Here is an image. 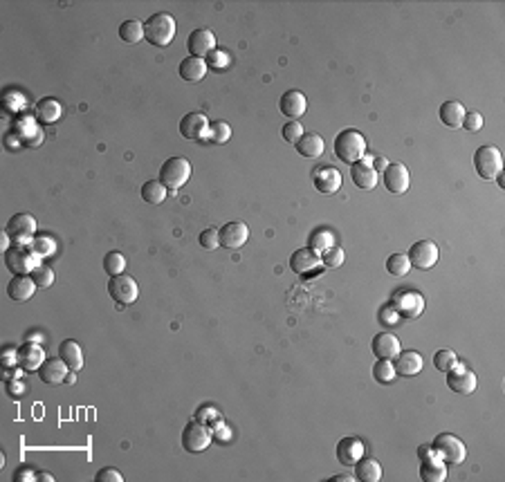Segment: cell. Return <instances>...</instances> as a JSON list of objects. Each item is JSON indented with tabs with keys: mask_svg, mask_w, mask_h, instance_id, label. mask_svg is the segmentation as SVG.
<instances>
[{
	"mask_svg": "<svg viewBox=\"0 0 505 482\" xmlns=\"http://www.w3.org/2000/svg\"><path fill=\"white\" fill-rule=\"evenodd\" d=\"M335 155L342 162L350 164V166H353L355 162H359V160H364V155H366L364 135L359 130H353V128L342 130L335 137Z\"/></svg>",
	"mask_w": 505,
	"mask_h": 482,
	"instance_id": "cell-1",
	"label": "cell"
},
{
	"mask_svg": "<svg viewBox=\"0 0 505 482\" xmlns=\"http://www.w3.org/2000/svg\"><path fill=\"white\" fill-rule=\"evenodd\" d=\"M144 36L151 45L167 47L175 38V18L171 14H153L146 23H144Z\"/></svg>",
	"mask_w": 505,
	"mask_h": 482,
	"instance_id": "cell-2",
	"label": "cell"
},
{
	"mask_svg": "<svg viewBox=\"0 0 505 482\" xmlns=\"http://www.w3.org/2000/svg\"><path fill=\"white\" fill-rule=\"evenodd\" d=\"M40 256L34 251L32 245H12L5 251V265L9 271H14L16 276L20 274H32V271L40 265Z\"/></svg>",
	"mask_w": 505,
	"mask_h": 482,
	"instance_id": "cell-3",
	"label": "cell"
},
{
	"mask_svg": "<svg viewBox=\"0 0 505 482\" xmlns=\"http://www.w3.org/2000/svg\"><path fill=\"white\" fill-rule=\"evenodd\" d=\"M191 177V164L184 157H169L160 169V182L167 188H182Z\"/></svg>",
	"mask_w": 505,
	"mask_h": 482,
	"instance_id": "cell-4",
	"label": "cell"
},
{
	"mask_svg": "<svg viewBox=\"0 0 505 482\" xmlns=\"http://www.w3.org/2000/svg\"><path fill=\"white\" fill-rule=\"evenodd\" d=\"M474 169L483 180H494L499 173H503V155L497 146H481L474 153Z\"/></svg>",
	"mask_w": 505,
	"mask_h": 482,
	"instance_id": "cell-5",
	"label": "cell"
},
{
	"mask_svg": "<svg viewBox=\"0 0 505 482\" xmlns=\"http://www.w3.org/2000/svg\"><path fill=\"white\" fill-rule=\"evenodd\" d=\"M431 446H434V453L447 465H460L467 458V446L462 444L460 437L451 433H440Z\"/></svg>",
	"mask_w": 505,
	"mask_h": 482,
	"instance_id": "cell-6",
	"label": "cell"
},
{
	"mask_svg": "<svg viewBox=\"0 0 505 482\" xmlns=\"http://www.w3.org/2000/svg\"><path fill=\"white\" fill-rule=\"evenodd\" d=\"M108 294L110 299L117 303V306H130V303H135L137 296H140V287L135 278H130L126 274H119V276H110L108 280Z\"/></svg>",
	"mask_w": 505,
	"mask_h": 482,
	"instance_id": "cell-7",
	"label": "cell"
},
{
	"mask_svg": "<svg viewBox=\"0 0 505 482\" xmlns=\"http://www.w3.org/2000/svg\"><path fill=\"white\" fill-rule=\"evenodd\" d=\"M36 234V220L29 213H16L7 223L5 236H9L16 245H32V236Z\"/></svg>",
	"mask_w": 505,
	"mask_h": 482,
	"instance_id": "cell-8",
	"label": "cell"
},
{
	"mask_svg": "<svg viewBox=\"0 0 505 482\" xmlns=\"http://www.w3.org/2000/svg\"><path fill=\"white\" fill-rule=\"evenodd\" d=\"M393 310L400 314L402 319H418L422 312H425V299H422L420 292L414 289H402L398 294H393Z\"/></svg>",
	"mask_w": 505,
	"mask_h": 482,
	"instance_id": "cell-9",
	"label": "cell"
},
{
	"mask_svg": "<svg viewBox=\"0 0 505 482\" xmlns=\"http://www.w3.org/2000/svg\"><path fill=\"white\" fill-rule=\"evenodd\" d=\"M209 444H211V431L200 420L189 422L182 428V446L187 449L189 453H200Z\"/></svg>",
	"mask_w": 505,
	"mask_h": 482,
	"instance_id": "cell-10",
	"label": "cell"
},
{
	"mask_svg": "<svg viewBox=\"0 0 505 482\" xmlns=\"http://www.w3.org/2000/svg\"><path fill=\"white\" fill-rule=\"evenodd\" d=\"M447 386L458 395H472L476 391V372L467 366L456 363L447 370Z\"/></svg>",
	"mask_w": 505,
	"mask_h": 482,
	"instance_id": "cell-11",
	"label": "cell"
},
{
	"mask_svg": "<svg viewBox=\"0 0 505 482\" xmlns=\"http://www.w3.org/2000/svg\"><path fill=\"white\" fill-rule=\"evenodd\" d=\"M409 263L418 269H431L438 263V245L431 240H420L409 249Z\"/></svg>",
	"mask_w": 505,
	"mask_h": 482,
	"instance_id": "cell-12",
	"label": "cell"
},
{
	"mask_svg": "<svg viewBox=\"0 0 505 482\" xmlns=\"http://www.w3.org/2000/svg\"><path fill=\"white\" fill-rule=\"evenodd\" d=\"M319 267H322V256H319L312 247H301L290 256V269L299 276L312 274Z\"/></svg>",
	"mask_w": 505,
	"mask_h": 482,
	"instance_id": "cell-13",
	"label": "cell"
},
{
	"mask_svg": "<svg viewBox=\"0 0 505 482\" xmlns=\"http://www.w3.org/2000/svg\"><path fill=\"white\" fill-rule=\"evenodd\" d=\"M216 34L207 27H200V29H193L189 38H187V47L191 52V57H198V59H204L209 57L211 52L216 50Z\"/></svg>",
	"mask_w": 505,
	"mask_h": 482,
	"instance_id": "cell-14",
	"label": "cell"
},
{
	"mask_svg": "<svg viewBox=\"0 0 505 482\" xmlns=\"http://www.w3.org/2000/svg\"><path fill=\"white\" fill-rule=\"evenodd\" d=\"M312 184L319 193H335L342 188V173H339L335 166H317L312 171Z\"/></svg>",
	"mask_w": 505,
	"mask_h": 482,
	"instance_id": "cell-15",
	"label": "cell"
},
{
	"mask_svg": "<svg viewBox=\"0 0 505 482\" xmlns=\"http://www.w3.org/2000/svg\"><path fill=\"white\" fill-rule=\"evenodd\" d=\"M409 184H411V175L405 164L395 162V164H389L384 169V186L391 193H395V195L407 193Z\"/></svg>",
	"mask_w": 505,
	"mask_h": 482,
	"instance_id": "cell-16",
	"label": "cell"
},
{
	"mask_svg": "<svg viewBox=\"0 0 505 482\" xmlns=\"http://www.w3.org/2000/svg\"><path fill=\"white\" fill-rule=\"evenodd\" d=\"M247 238H250V229H247L245 223L241 220H234V223H227L220 229V245L227 249H241Z\"/></svg>",
	"mask_w": 505,
	"mask_h": 482,
	"instance_id": "cell-17",
	"label": "cell"
},
{
	"mask_svg": "<svg viewBox=\"0 0 505 482\" xmlns=\"http://www.w3.org/2000/svg\"><path fill=\"white\" fill-rule=\"evenodd\" d=\"M43 363H45V350L40 348L38 343L27 341L25 345L18 348V366L25 372H36Z\"/></svg>",
	"mask_w": 505,
	"mask_h": 482,
	"instance_id": "cell-18",
	"label": "cell"
},
{
	"mask_svg": "<svg viewBox=\"0 0 505 482\" xmlns=\"http://www.w3.org/2000/svg\"><path fill=\"white\" fill-rule=\"evenodd\" d=\"M350 177H353V182L357 188H364V191H370V188L377 186V180H379V173L370 166V157H364V160H359L353 164V169H350Z\"/></svg>",
	"mask_w": 505,
	"mask_h": 482,
	"instance_id": "cell-19",
	"label": "cell"
},
{
	"mask_svg": "<svg viewBox=\"0 0 505 482\" xmlns=\"http://www.w3.org/2000/svg\"><path fill=\"white\" fill-rule=\"evenodd\" d=\"M279 108L281 112L285 114V117H290L292 121H296L299 117H303L306 110H308V99H306V94L303 92H299V90H287L281 101H279Z\"/></svg>",
	"mask_w": 505,
	"mask_h": 482,
	"instance_id": "cell-20",
	"label": "cell"
},
{
	"mask_svg": "<svg viewBox=\"0 0 505 482\" xmlns=\"http://www.w3.org/2000/svg\"><path fill=\"white\" fill-rule=\"evenodd\" d=\"M14 128L20 133V135H16V137L23 142L25 146H29V149H34V146L43 144V130L38 128V119L36 117H20L14 123Z\"/></svg>",
	"mask_w": 505,
	"mask_h": 482,
	"instance_id": "cell-21",
	"label": "cell"
},
{
	"mask_svg": "<svg viewBox=\"0 0 505 482\" xmlns=\"http://www.w3.org/2000/svg\"><path fill=\"white\" fill-rule=\"evenodd\" d=\"M364 458V444L357 437H344L337 444V460L344 467H355L359 460Z\"/></svg>",
	"mask_w": 505,
	"mask_h": 482,
	"instance_id": "cell-22",
	"label": "cell"
},
{
	"mask_svg": "<svg viewBox=\"0 0 505 482\" xmlns=\"http://www.w3.org/2000/svg\"><path fill=\"white\" fill-rule=\"evenodd\" d=\"M209 121L202 112H189L180 121V135L184 140H202L207 135Z\"/></svg>",
	"mask_w": 505,
	"mask_h": 482,
	"instance_id": "cell-23",
	"label": "cell"
},
{
	"mask_svg": "<svg viewBox=\"0 0 505 482\" xmlns=\"http://www.w3.org/2000/svg\"><path fill=\"white\" fill-rule=\"evenodd\" d=\"M70 368H68V363L63 359H45V363L38 368V377H40V382L47 384V386H59L61 382H66V377H68Z\"/></svg>",
	"mask_w": 505,
	"mask_h": 482,
	"instance_id": "cell-24",
	"label": "cell"
},
{
	"mask_svg": "<svg viewBox=\"0 0 505 482\" xmlns=\"http://www.w3.org/2000/svg\"><path fill=\"white\" fill-rule=\"evenodd\" d=\"M420 478L422 482H442L447 478V462H442L436 453H429L420 460Z\"/></svg>",
	"mask_w": 505,
	"mask_h": 482,
	"instance_id": "cell-25",
	"label": "cell"
},
{
	"mask_svg": "<svg viewBox=\"0 0 505 482\" xmlns=\"http://www.w3.org/2000/svg\"><path fill=\"white\" fill-rule=\"evenodd\" d=\"M36 283L32 276H27V274H20V276H14L12 280H9V285H7V296L12 299V301H18V303H23V301H29L34 296V292H36Z\"/></svg>",
	"mask_w": 505,
	"mask_h": 482,
	"instance_id": "cell-26",
	"label": "cell"
},
{
	"mask_svg": "<svg viewBox=\"0 0 505 482\" xmlns=\"http://www.w3.org/2000/svg\"><path fill=\"white\" fill-rule=\"evenodd\" d=\"M395 372L402 375V377H416L422 366H425V359H422V354L416 352V350H400V354L395 357Z\"/></svg>",
	"mask_w": 505,
	"mask_h": 482,
	"instance_id": "cell-27",
	"label": "cell"
},
{
	"mask_svg": "<svg viewBox=\"0 0 505 482\" xmlns=\"http://www.w3.org/2000/svg\"><path fill=\"white\" fill-rule=\"evenodd\" d=\"M370 348H373V354L377 359H395L402 350L398 337L391 332H379L373 339V345H370Z\"/></svg>",
	"mask_w": 505,
	"mask_h": 482,
	"instance_id": "cell-28",
	"label": "cell"
},
{
	"mask_svg": "<svg viewBox=\"0 0 505 482\" xmlns=\"http://www.w3.org/2000/svg\"><path fill=\"white\" fill-rule=\"evenodd\" d=\"M207 70H209L207 61H204V59H198V57H187V59H182L180 68H178L180 77H182L184 81H191V83L202 81L204 75H207Z\"/></svg>",
	"mask_w": 505,
	"mask_h": 482,
	"instance_id": "cell-29",
	"label": "cell"
},
{
	"mask_svg": "<svg viewBox=\"0 0 505 482\" xmlns=\"http://www.w3.org/2000/svg\"><path fill=\"white\" fill-rule=\"evenodd\" d=\"M61 114H63V106L54 99V97H45L36 103L34 108V117L40 121V123H56L61 119Z\"/></svg>",
	"mask_w": 505,
	"mask_h": 482,
	"instance_id": "cell-30",
	"label": "cell"
},
{
	"mask_svg": "<svg viewBox=\"0 0 505 482\" xmlns=\"http://www.w3.org/2000/svg\"><path fill=\"white\" fill-rule=\"evenodd\" d=\"M59 357L68 363L70 370H81L84 368V350L75 339H66L63 343L59 345Z\"/></svg>",
	"mask_w": 505,
	"mask_h": 482,
	"instance_id": "cell-31",
	"label": "cell"
},
{
	"mask_svg": "<svg viewBox=\"0 0 505 482\" xmlns=\"http://www.w3.org/2000/svg\"><path fill=\"white\" fill-rule=\"evenodd\" d=\"M294 146H296V153L301 157H319L326 151V142L322 135H317V133H308V135L303 133V137Z\"/></svg>",
	"mask_w": 505,
	"mask_h": 482,
	"instance_id": "cell-32",
	"label": "cell"
},
{
	"mask_svg": "<svg viewBox=\"0 0 505 482\" xmlns=\"http://www.w3.org/2000/svg\"><path fill=\"white\" fill-rule=\"evenodd\" d=\"M465 108H462V103L460 101H445L440 106V121L449 126V128H460L462 126V119H465Z\"/></svg>",
	"mask_w": 505,
	"mask_h": 482,
	"instance_id": "cell-33",
	"label": "cell"
},
{
	"mask_svg": "<svg viewBox=\"0 0 505 482\" xmlns=\"http://www.w3.org/2000/svg\"><path fill=\"white\" fill-rule=\"evenodd\" d=\"M355 478L362 482H379L382 480V467L375 458H362L355 465Z\"/></svg>",
	"mask_w": 505,
	"mask_h": 482,
	"instance_id": "cell-34",
	"label": "cell"
},
{
	"mask_svg": "<svg viewBox=\"0 0 505 482\" xmlns=\"http://www.w3.org/2000/svg\"><path fill=\"white\" fill-rule=\"evenodd\" d=\"M119 38L128 45L142 43V40L146 38L144 36V23H140V20H123L119 27Z\"/></svg>",
	"mask_w": 505,
	"mask_h": 482,
	"instance_id": "cell-35",
	"label": "cell"
},
{
	"mask_svg": "<svg viewBox=\"0 0 505 482\" xmlns=\"http://www.w3.org/2000/svg\"><path fill=\"white\" fill-rule=\"evenodd\" d=\"M167 191H169V188L164 186L160 180H149L146 184L142 186V197H144V202L158 206V204H162L164 200H167Z\"/></svg>",
	"mask_w": 505,
	"mask_h": 482,
	"instance_id": "cell-36",
	"label": "cell"
},
{
	"mask_svg": "<svg viewBox=\"0 0 505 482\" xmlns=\"http://www.w3.org/2000/svg\"><path fill=\"white\" fill-rule=\"evenodd\" d=\"M395 366L391 359H377L373 366V379L379 384H391L395 379Z\"/></svg>",
	"mask_w": 505,
	"mask_h": 482,
	"instance_id": "cell-37",
	"label": "cell"
},
{
	"mask_svg": "<svg viewBox=\"0 0 505 482\" xmlns=\"http://www.w3.org/2000/svg\"><path fill=\"white\" fill-rule=\"evenodd\" d=\"M409 269H411V263H409V256L407 254H393V256H389L386 260V271L391 276H407L409 274Z\"/></svg>",
	"mask_w": 505,
	"mask_h": 482,
	"instance_id": "cell-38",
	"label": "cell"
},
{
	"mask_svg": "<svg viewBox=\"0 0 505 482\" xmlns=\"http://www.w3.org/2000/svg\"><path fill=\"white\" fill-rule=\"evenodd\" d=\"M232 137V128L227 121H216L207 128V142L211 144H227Z\"/></svg>",
	"mask_w": 505,
	"mask_h": 482,
	"instance_id": "cell-39",
	"label": "cell"
},
{
	"mask_svg": "<svg viewBox=\"0 0 505 482\" xmlns=\"http://www.w3.org/2000/svg\"><path fill=\"white\" fill-rule=\"evenodd\" d=\"M335 245V236L328 232V229H315V232L310 234V247L317 251V254H322V251H326L328 247H333Z\"/></svg>",
	"mask_w": 505,
	"mask_h": 482,
	"instance_id": "cell-40",
	"label": "cell"
},
{
	"mask_svg": "<svg viewBox=\"0 0 505 482\" xmlns=\"http://www.w3.org/2000/svg\"><path fill=\"white\" fill-rule=\"evenodd\" d=\"M104 269L108 276H119L123 274V269H126V258L119 251H108L106 258H104Z\"/></svg>",
	"mask_w": 505,
	"mask_h": 482,
	"instance_id": "cell-41",
	"label": "cell"
},
{
	"mask_svg": "<svg viewBox=\"0 0 505 482\" xmlns=\"http://www.w3.org/2000/svg\"><path fill=\"white\" fill-rule=\"evenodd\" d=\"M322 265L324 267H331V269H335V267H339V265H344V260H346V254H344V249L342 247H337V245H333V247H328L326 251H322Z\"/></svg>",
	"mask_w": 505,
	"mask_h": 482,
	"instance_id": "cell-42",
	"label": "cell"
},
{
	"mask_svg": "<svg viewBox=\"0 0 505 482\" xmlns=\"http://www.w3.org/2000/svg\"><path fill=\"white\" fill-rule=\"evenodd\" d=\"M456 363H458V357H456V352H453V350H438L434 354V368H438L440 372H447Z\"/></svg>",
	"mask_w": 505,
	"mask_h": 482,
	"instance_id": "cell-43",
	"label": "cell"
},
{
	"mask_svg": "<svg viewBox=\"0 0 505 482\" xmlns=\"http://www.w3.org/2000/svg\"><path fill=\"white\" fill-rule=\"evenodd\" d=\"M29 276L34 278V283H36L38 287H50V285H52V283H54V278H56V276H54V269H52V267H47V265H43V263H40Z\"/></svg>",
	"mask_w": 505,
	"mask_h": 482,
	"instance_id": "cell-44",
	"label": "cell"
},
{
	"mask_svg": "<svg viewBox=\"0 0 505 482\" xmlns=\"http://www.w3.org/2000/svg\"><path fill=\"white\" fill-rule=\"evenodd\" d=\"M198 240H200V247H202V249L213 251V249L220 247V232H218V229H204Z\"/></svg>",
	"mask_w": 505,
	"mask_h": 482,
	"instance_id": "cell-45",
	"label": "cell"
},
{
	"mask_svg": "<svg viewBox=\"0 0 505 482\" xmlns=\"http://www.w3.org/2000/svg\"><path fill=\"white\" fill-rule=\"evenodd\" d=\"M32 247H34V251L40 256V258H47V256H52L54 251H56V243L52 238H47V236H40V238H36L34 243H32Z\"/></svg>",
	"mask_w": 505,
	"mask_h": 482,
	"instance_id": "cell-46",
	"label": "cell"
},
{
	"mask_svg": "<svg viewBox=\"0 0 505 482\" xmlns=\"http://www.w3.org/2000/svg\"><path fill=\"white\" fill-rule=\"evenodd\" d=\"M283 140L287 142V144H296L299 140L303 137V126L299 123V121H287L285 126H283Z\"/></svg>",
	"mask_w": 505,
	"mask_h": 482,
	"instance_id": "cell-47",
	"label": "cell"
},
{
	"mask_svg": "<svg viewBox=\"0 0 505 482\" xmlns=\"http://www.w3.org/2000/svg\"><path fill=\"white\" fill-rule=\"evenodd\" d=\"M462 128L469 130V133H478V130L483 128V117H481V112H476V110L465 112V119H462Z\"/></svg>",
	"mask_w": 505,
	"mask_h": 482,
	"instance_id": "cell-48",
	"label": "cell"
},
{
	"mask_svg": "<svg viewBox=\"0 0 505 482\" xmlns=\"http://www.w3.org/2000/svg\"><path fill=\"white\" fill-rule=\"evenodd\" d=\"M207 66H211L213 70H225L227 66H229V57H227L225 52H220V50H213L211 54L207 57Z\"/></svg>",
	"mask_w": 505,
	"mask_h": 482,
	"instance_id": "cell-49",
	"label": "cell"
},
{
	"mask_svg": "<svg viewBox=\"0 0 505 482\" xmlns=\"http://www.w3.org/2000/svg\"><path fill=\"white\" fill-rule=\"evenodd\" d=\"M95 480H97V482H123V476L119 474L117 469L106 467V469H101L99 474L95 476Z\"/></svg>",
	"mask_w": 505,
	"mask_h": 482,
	"instance_id": "cell-50",
	"label": "cell"
},
{
	"mask_svg": "<svg viewBox=\"0 0 505 482\" xmlns=\"http://www.w3.org/2000/svg\"><path fill=\"white\" fill-rule=\"evenodd\" d=\"M400 319V314L393 310V306H386L382 312H379V321L384 323V326H393V323H398Z\"/></svg>",
	"mask_w": 505,
	"mask_h": 482,
	"instance_id": "cell-51",
	"label": "cell"
},
{
	"mask_svg": "<svg viewBox=\"0 0 505 482\" xmlns=\"http://www.w3.org/2000/svg\"><path fill=\"white\" fill-rule=\"evenodd\" d=\"M38 480V474L32 469H18L14 474V482H36Z\"/></svg>",
	"mask_w": 505,
	"mask_h": 482,
	"instance_id": "cell-52",
	"label": "cell"
},
{
	"mask_svg": "<svg viewBox=\"0 0 505 482\" xmlns=\"http://www.w3.org/2000/svg\"><path fill=\"white\" fill-rule=\"evenodd\" d=\"M7 393L12 395V397L25 395V384L20 382V379H9V384H7Z\"/></svg>",
	"mask_w": 505,
	"mask_h": 482,
	"instance_id": "cell-53",
	"label": "cell"
},
{
	"mask_svg": "<svg viewBox=\"0 0 505 482\" xmlns=\"http://www.w3.org/2000/svg\"><path fill=\"white\" fill-rule=\"evenodd\" d=\"M370 166H373L375 171H384L386 166H389V162L384 160V157H379V155H375V157H370Z\"/></svg>",
	"mask_w": 505,
	"mask_h": 482,
	"instance_id": "cell-54",
	"label": "cell"
},
{
	"mask_svg": "<svg viewBox=\"0 0 505 482\" xmlns=\"http://www.w3.org/2000/svg\"><path fill=\"white\" fill-rule=\"evenodd\" d=\"M429 453H434V446H431V444H422V446L418 449V458H420V460L427 458Z\"/></svg>",
	"mask_w": 505,
	"mask_h": 482,
	"instance_id": "cell-55",
	"label": "cell"
},
{
	"mask_svg": "<svg viewBox=\"0 0 505 482\" xmlns=\"http://www.w3.org/2000/svg\"><path fill=\"white\" fill-rule=\"evenodd\" d=\"M357 478L355 476H335L333 482H355Z\"/></svg>",
	"mask_w": 505,
	"mask_h": 482,
	"instance_id": "cell-56",
	"label": "cell"
},
{
	"mask_svg": "<svg viewBox=\"0 0 505 482\" xmlns=\"http://www.w3.org/2000/svg\"><path fill=\"white\" fill-rule=\"evenodd\" d=\"M38 480H43V482H54V478L47 474V471H40L38 474Z\"/></svg>",
	"mask_w": 505,
	"mask_h": 482,
	"instance_id": "cell-57",
	"label": "cell"
},
{
	"mask_svg": "<svg viewBox=\"0 0 505 482\" xmlns=\"http://www.w3.org/2000/svg\"><path fill=\"white\" fill-rule=\"evenodd\" d=\"M66 382H68V384H75V382H77V375H75V370H70V372H68Z\"/></svg>",
	"mask_w": 505,
	"mask_h": 482,
	"instance_id": "cell-58",
	"label": "cell"
}]
</instances>
